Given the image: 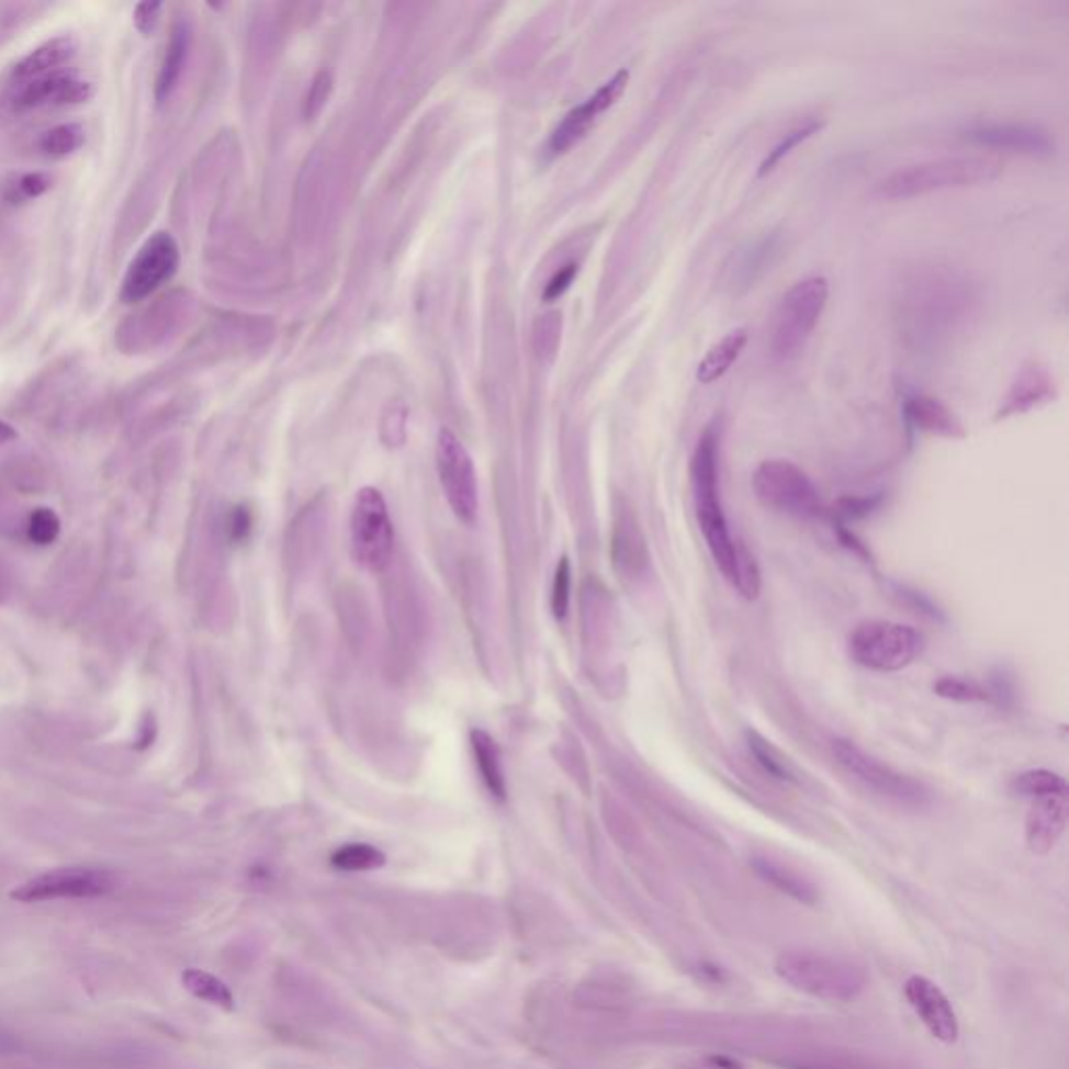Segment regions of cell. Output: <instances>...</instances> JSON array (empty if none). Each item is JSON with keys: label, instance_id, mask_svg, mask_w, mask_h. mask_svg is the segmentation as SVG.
Returning <instances> with one entry per match:
<instances>
[{"label": "cell", "instance_id": "d590c367", "mask_svg": "<svg viewBox=\"0 0 1069 1069\" xmlns=\"http://www.w3.org/2000/svg\"><path fill=\"white\" fill-rule=\"evenodd\" d=\"M164 4L161 2H140L136 9H134V25L136 30L143 34V36H149L150 32L155 30V25L159 22V13H161Z\"/></svg>", "mask_w": 1069, "mask_h": 1069}, {"label": "cell", "instance_id": "f546056e", "mask_svg": "<svg viewBox=\"0 0 1069 1069\" xmlns=\"http://www.w3.org/2000/svg\"><path fill=\"white\" fill-rule=\"evenodd\" d=\"M823 128V122H809L804 126H798L796 130L788 132L773 149L769 150V155L763 159L761 168H758V176H767L769 171L775 170V166L786 157L790 155L791 149H796L800 143L809 140L811 136H814L819 130Z\"/></svg>", "mask_w": 1069, "mask_h": 1069}, {"label": "cell", "instance_id": "74e56055", "mask_svg": "<svg viewBox=\"0 0 1069 1069\" xmlns=\"http://www.w3.org/2000/svg\"><path fill=\"white\" fill-rule=\"evenodd\" d=\"M879 497H846L840 502V510L848 518L867 516L877 506Z\"/></svg>", "mask_w": 1069, "mask_h": 1069}, {"label": "cell", "instance_id": "e0dca14e", "mask_svg": "<svg viewBox=\"0 0 1069 1069\" xmlns=\"http://www.w3.org/2000/svg\"><path fill=\"white\" fill-rule=\"evenodd\" d=\"M1068 828V794L1036 798L1026 817L1027 848L1036 855L1050 853Z\"/></svg>", "mask_w": 1069, "mask_h": 1069}, {"label": "cell", "instance_id": "484cf974", "mask_svg": "<svg viewBox=\"0 0 1069 1069\" xmlns=\"http://www.w3.org/2000/svg\"><path fill=\"white\" fill-rule=\"evenodd\" d=\"M1011 790L1027 798H1047L1068 794V784L1059 773L1047 769H1032L1020 773L1011 781Z\"/></svg>", "mask_w": 1069, "mask_h": 1069}, {"label": "cell", "instance_id": "cb8c5ba5", "mask_svg": "<svg viewBox=\"0 0 1069 1069\" xmlns=\"http://www.w3.org/2000/svg\"><path fill=\"white\" fill-rule=\"evenodd\" d=\"M471 744L472 750H474L476 767H479V773L483 777V784L487 786V790H490L493 798L504 800L506 798V779H504L502 756H499L497 744L493 742L492 735L485 733L483 729H474L472 731Z\"/></svg>", "mask_w": 1069, "mask_h": 1069}, {"label": "cell", "instance_id": "83f0119b", "mask_svg": "<svg viewBox=\"0 0 1069 1069\" xmlns=\"http://www.w3.org/2000/svg\"><path fill=\"white\" fill-rule=\"evenodd\" d=\"M386 856L370 844H347L330 856V865L339 871H372L385 865Z\"/></svg>", "mask_w": 1069, "mask_h": 1069}, {"label": "cell", "instance_id": "8fae6325", "mask_svg": "<svg viewBox=\"0 0 1069 1069\" xmlns=\"http://www.w3.org/2000/svg\"><path fill=\"white\" fill-rule=\"evenodd\" d=\"M180 266V251L170 233H155L132 259L122 284V301L138 303L173 279Z\"/></svg>", "mask_w": 1069, "mask_h": 1069}, {"label": "cell", "instance_id": "52a82bcc", "mask_svg": "<svg viewBox=\"0 0 1069 1069\" xmlns=\"http://www.w3.org/2000/svg\"><path fill=\"white\" fill-rule=\"evenodd\" d=\"M351 552L368 571H383L393 554V522L383 493L364 487L351 510Z\"/></svg>", "mask_w": 1069, "mask_h": 1069}, {"label": "cell", "instance_id": "d6986e66", "mask_svg": "<svg viewBox=\"0 0 1069 1069\" xmlns=\"http://www.w3.org/2000/svg\"><path fill=\"white\" fill-rule=\"evenodd\" d=\"M904 414L913 427L925 430V432L946 437V439H963L965 437V428L959 423V418L936 397H930V395L909 397L904 404Z\"/></svg>", "mask_w": 1069, "mask_h": 1069}, {"label": "cell", "instance_id": "ab89813d", "mask_svg": "<svg viewBox=\"0 0 1069 1069\" xmlns=\"http://www.w3.org/2000/svg\"><path fill=\"white\" fill-rule=\"evenodd\" d=\"M13 439H18V430L11 427L9 423L0 420V446L9 443V441H13Z\"/></svg>", "mask_w": 1069, "mask_h": 1069}, {"label": "cell", "instance_id": "4fadbf2b", "mask_svg": "<svg viewBox=\"0 0 1069 1069\" xmlns=\"http://www.w3.org/2000/svg\"><path fill=\"white\" fill-rule=\"evenodd\" d=\"M904 997L921 1024L944 1045H953L959 1038V1020L948 997L938 984L923 976H911L904 982Z\"/></svg>", "mask_w": 1069, "mask_h": 1069}, {"label": "cell", "instance_id": "ac0fdd59", "mask_svg": "<svg viewBox=\"0 0 1069 1069\" xmlns=\"http://www.w3.org/2000/svg\"><path fill=\"white\" fill-rule=\"evenodd\" d=\"M76 53H78V41L71 34L46 41L15 65L13 78L20 82H30L43 78L46 74L61 71V67L69 64L76 57Z\"/></svg>", "mask_w": 1069, "mask_h": 1069}, {"label": "cell", "instance_id": "d6a6232c", "mask_svg": "<svg viewBox=\"0 0 1069 1069\" xmlns=\"http://www.w3.org/2000/svg\"><path fill=\"white\" fill-rule=\"evenodd\" d=\"M569 601H571V562H569V558H560L556 577H554V585H552V610H554V617L558 620L566 617Z\"/></svg>", "mask_w": 1069, "mask_h": 1069}, {"label": "cell", "instance_id": "8992f818", "mask_svg": "<svg viewBox=\"0 0 1069 1069\" xmlns=\"http://www.w3.org/2000/svg\"><path fill=\"white\" fill-rule=\"evenodd\" d=\"M758 502L775 513L796 518H817L823 502L811 476L790 460H765L752 476Z\"/></svg>", "mask_w": 1069, "mask_h": 1069}, {"label": "cell", "instance_id": "1f68e13d", "mask_svg": "<svg viewBox=\"0 0 1069 1069\" xmlns=\"http://www.w3.org/2000/svg\"><path fill=\"white\" fill-rule=\"evenodd\" d=\"M25 533L36 545H50L61 533V520L50 508H36L27 518Z\"/></svg>", "mask_w": 1069, "mask_h": 1069}, {"label": "cell", "instance_id": "4dcf8cb0", "mask_svg": "<svg viewBox=\"0 0 1069 1069\" xmlns=\"http://www.w3.org/2000/svg\"><path fill=\"white\" fill-rule=\"evenodd\" d=\"M934 691L941 698L953 700V702H963V705H974V702H986L988 700V691L984 687H980L974 682H967V679H959V677H942L934 684Z\"/></svg>", "mask_w": 1069, "mask_h": 1069}, {"label": "cell", "instance_id": "44dd1931", "mask_svg": "<svg viewBox=\"0 0 1069 1069\" xmlns=\"http://www.w3.org/2000/svg\"><path fill=\"white\" fill-rule=\"evenodd\" d=\"M746 342H749V330L746 328H735V330L728 333L721 341L714 342L702 358V362L698 364V370H696L698 383L710 385V383L719 381L721 376H725L729 368L742 356Z\"/></svg>", "mask_w": 1069, "mask_h": 1069}, {"label": "cell", "instance_id": "30bf717a", "mask_svg": "<svg viewBox=\"0 0 1069 1069\" xmlns=\"http://www.w3.org/2000/svg\"><path fill=\"white\" fill-rule=\"evenodd\" d=\"M437 471L453 514L469 525L474 522L479 510L476 472L469 451L448 428H441L437 437Z\"/></svg>", "mask_w": 1069, "mask_h": 1069}, {"label": "cell", "instance_id": "f1b7e54d", "mask_svg": "<svg viewBox=\"0 0 1069 1069\" xmlns=\"http://www.w3.org/2000/svg\"><path fill=\"white\" fill-rule=\"evenodd\" d=\"M85 145V128L80 124H61L48 130L41 138V149L50 157H67Z\"/></svg>", "mask_w": 1069, "mask_h": 1069}, {"label": "cell", "instance_id": "8d00e7d4", "mask_svg": "<svg viewBox=\"0 0 1069 1069\" xmlns=\"http://www.w3.org/2000/svg\"><path fill=\"white\" fill-rule=\"evenodd\" d=\"M226 529H228V537L233 541H245L247 534L251 531V516L247 513V508H235L230 516H228V522H226Z\"/></svg>", "mask_w": 1069, "mask_h": 1069}, {"label": "cell", "instance_id": "f35d334b", "mask_svg": "<svg viewBox=\"0 0 1069 1069\" xmlns=\"http://www.w3.org/2000/svg\"><path fill=\"white\" fill-rule=\"evenodd\" d=\"M50 187V180L44 173H25L20 180V191L25 199H36L46 193Z\"/></svg>", "mask_w": 1069, "mask_h": 1069}, {"label": "cell", "instance_id": "5b68a950", "mask_svg": "<svg viewBox=\"0 0 1069 1069\" xmlns=\"http://www.w3.org/2000/svg\"><path fill=\"white\" fill-rule=\"evenodd\" d=\"M921 652L920 631L894 620H863L848 635L851 659L869 671L897 673L915 663Z\"/></svg>", "mask_w": 1069, "mask_h": 1069}, {"label": "cell", "instance_id": "9a60e30c", "mask_svg": "<svg viewBox=\"0 0 1069 1069\" xmlns=\"http://www.w3.org/2000/svg\"><path fill=\"white\" fill-rule=\"evenodd\" d=\"M967 138L990 149L1026 153L1034 157H1050L1055 153V143L1047 132L1027 124H982L969 130Z\"/></svg>", "mask_w": 1069, "mask_h": 1069}, {"label": "cell", "instance_id": "7a4b0ae2", "mask_svg": "<svg viewBox=\"0 0 1069 1069\" xmlns=\"http://www.w3.org/2000/svg\"><path fill=\"white\" fill-rule=\"evenodd\" d=\"M775 971L791 988L823 1001H853L867 988L863 967L813 950L781 953L775 961Z\"/></svg>", "mask_w": 1069, "mask_h": 1069}, {"label": "cell", "instance_id": "4316f807", "mask_svg": "<svg viewBox=\"0 0 1069 1069\" xmlns=\"http://www.w3.org/2000/svg\"><path fill=\"white\" fill-rule=\"evenodd\" d=\"M746 740H749V749L752 752V756L756 758V763L765 769V773H769L770 777L781 779V781H794L796 779V773H794V767L788 763V758L779 750L775 749L770 742H767L758 731L749 729L746 731Z\"/></svg>", "mask_w": 1069, "mask_h": 1069}, {"label": "cell", "instance_id": "3957f363", "mask_svg": "<svg viewBox=\"0 0 1069 1069\" xmlns=\"http://www.w3.org/2000/svg\"><path fill=\"white\" fill-rule=\"evenodd\" d=\"M1003 166L997 157L971 155V157H946L936 161H925L907 170L888 176L879 184V193L886 199H909L918 194L978 187L999 178Z\"/></svg>", "mask_w": 1069, "mask_h": 1069}, {"label": "cell", "instance_id": "e575fe53", "mask_svg": "<svg viewBox=\"0 0 1069 1069\" xmlns=\"http://www.w3.org/2000/svg\"><path fill=\"white\" fill-rule=\"evenodd\" d=\"M328 92H330V76L322 71L320 76L314 80V85L310 88L307 92V99H305V117H314L318 111H320L322 105L326 103L328 99Z\"/></svg>", "mask_w": 1069, "mask_h": 1069}, {"label": "cell", "instance_id": "7c38bea8", "mask_svg": "<svg viewBox=\"0 0 1069 1069\" xmlns=\"http://www.w3.org/2000/svg\"><path fill=\"white\" fill-rule=\"evenodd\" d=\"M627 85H629V71L620 69L606 85L599 86L598 90L585 103H581L578 108L569 111L564 115V120L558 124V128L552 132V138L548 145L552 155L566 153L571 147H575L578 140H583L592 126L598 122L599 115L606 113L619 101Z\"/></svg>", "mask_w": 1069, "mask_h": 1069}, {"label": "cell", "instance_id": "6da1fadb", "mask_svg": "<svg viewBox=\"0 0 1069 1069\" xmlns=\"http://www.w3.org/2000/svg\"><path fill=\"white\" fill-rule=\"evenodd\" d=\"M691 492L696 518L705 533L706 545L717 569L733 585L742 543L729 531L719 495V441L714 428H708L691 458Z\"/></svg>", "mask_w": 1069, "mask_h": 1069}, {"label": "cell", "instance_id": "ffe728a7", "mask_svg": "<svg viewBox=\"0 0 1069 1069\" xmlns=\"http://www.w3.org/2000/svg\"><path fill=\"white\" fill-rule=\"evenodd\" d=\"M752 867L767 884L788 894L790 899L802 904H814L819 900V890L813 881L790 865H784L781 860H775L770 856H754Z\"/></svg>", "mask_w": 1069, "mask_h": 1069}, {"label": "cell", "instance_id": "2e32d148", "mask_svg": "<svg viewBox=\"0 0 1069 1069\" xmlns=\"http://www.w3.org/2000/svg\"><path fill=\"white\" fill-rule=\"evenodd\" d=\"M1055 397L1057 389L1047 370L1038 364H1024L1006 391L1005 400L997 412V420L1026 414L1034 407L1050 404Z\"/></svg>", "mask_w": 1069, "mask_h": 1069}, {"label": "cell", "instance_id": "ba28073f", "mask_svg": "<svg viewBox=\"0 0 1069 1069\" xmlns=\"http://www.w3.org/2000/svg\"><path fill=\"white\" fill-rule=\"evenodd\" d=\"M837 765L846 773H851L860 784H865L869 790L876 791L884 798L897 800L907 807H921L927 802V791L921 786L920 781L911 779L909 775H902L899 770L879 763L874 756L858 749L848 740H834L832 744Z\"/></svg>", "mask_w": 1069, "mask_h": 1069}, {"label": "cell", "instance_id": "d4e9b609", "mask_svg": "<svg viewBox=\"0 0 1069 1069\" xmlns=\"http://www.w3.org/2000/svg\"><path fill=\"white\" fill-rule=\"evenodd\" d=\"M182 984L199 1001L212 1003V1005L220 1006L224 1011H233L235 1009V997H233L230 988L224 984L220 978L207 974V971H201V969H189V971H184Z\"/></svg>", "mask_w": 1069, "mask_h": 1069}, {"label": "cell", "instance_id": "603a6c76", "mask_svg": "<svg viewBox=\"0 0 1069 1069\" xmlns=\"http://www.w3.org/2000/svg\"><path fill=\"white\" fill-rule=\"evenodd\" d=\"M615 564L624 575H638L645 564V543L638 529L635 518L624 516L617 522L615 541H612Z\"/></svg>", "mask_w": 1069, "mask_h": 1069}, {"label": "cell", "instance_id": "9c48e42d", "mask_svg": "<svg viewBox=\"0 0 1069 1069\" xmlns=\"http://www.w3.org/2000/svg\"><path fill=\"white\" fill-rule=\"evenodd\" d=\"M115 874L101 867H61L23 881L11 892L20 902L82 900L105 897L115 888Z\"/></svg>", "mask_w": 1069, "mask_h": 1069}, {"label": "cell", "instance_id": "5bb4252c", "mask_svg": "<svg viewBox=\"0 0 1069 1069\" xmlns=\"http://www.w3.org/2000/svg\"><path fill=\"white\" fill-rule=\"evenodd\" d=\"M94 94L90 82L76 76L74 71H55L43 78L23 82L20 94L15 97V105L20 109L32 108H64L86 103Z\"/></svg>", "mask_w": 1069, "mask_h": 1069}, {"label": "cell", "instance_id": "277c9868", "mask_svg": "<svg viewBox=\"0 0 1069 1069\" xmlns=\"http://www.w3.org/2000/svg\"><path fill=\"white\" fill-rule=\"evenodd\" d=\"M828 297L830 284L823 277H809L791 284L779 301L773 322L770 351L775 360L791 362L800 356L828 305Z\"/></svg>", "mask_w": 1069, "mask_h": 1069}, {"label": "cell", "instance_id": "7402d4cb", "mask_svg": "<svg viewBox=\"0 0 1069 1069\" xmlns=\"http://www.w3.org/2000/svg\"><path fill=\"white\" fill-rule=\"evenodd\" d=\"M189 43H191V34H189L187 23H176L171 30L170 43L166 46V55H164L161 67H159L157 86H155V97L159 103H164L173 92V88L178 86V80H180L182 69L187 64Z\"/></svg>", "mask_w": 1069, "mask_h": 1069}, {"label": "cell", "instance_id": "60d3db41", "mask_svg": "<svg viewBox=\"0 0 1069 1069\" xmlns=\"http://www.w3.org/2000/svg\"><path fill=\"white\" fill-rule=\"evenodd\" d=\"M4 592H7V589H4V581H2V577H0V601H2V598H4Z\"/></svg>", "mask_w": 1069, "mask_h": 1069}, {"label": "cell", "instance_id": "836d02e7", "mask_svg": "<svg viewBox=\"0 0 1069 1069\" xmlns=\"http://www.w3.org/2000/svg\"><path fill=\"white\" fill-rule=\"evenodd\" d=\"M577 277V263H569L564 268H560L556 274L550 279V282L545 284V291H543V300L554 301L558 297H562L569 286L573 284V280Z\"/></svg>", "mask_w": 1069, "mask_h": 1069}]
</instances>
